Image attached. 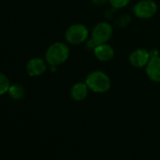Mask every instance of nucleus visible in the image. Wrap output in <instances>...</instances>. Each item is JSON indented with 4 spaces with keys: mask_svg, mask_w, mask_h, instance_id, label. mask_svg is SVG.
Here are the masks:
<instances>
[{
    "mask_svg": "<svg viewBox=\"0 0 160 160\" xmlns=\"http://www.w3.org/2000/svg\"><path fill=\"white\" fill-rule=\"evenodd\" d=\"M69 52V48L66 43L54 42L48 47L45 52V60L51 67H57L68 60Z\"/></svg>",
    "mask_w": 160,
    "mask_h": 160,
    "instance_id": "nucleus-2",
    "label": "nucleus"
},
{
    "mask_svg": "<svg viewBox=\"0 0 160 160\" xmlns=\"http://www.w3.org/2000/svg\"><path fill=\"white\" fill-rule=\"evenodd\" d=\"M47 62L46 60L39 58V57H34L30 59L26 64V72L31 77H38L41 76L45 73L47 69Z\"/></svg>",
    "mask_w": 160,
    "mask_h": 160,
    "instance_id": "nucleus-7",
    "label": "nucleus"
},
{
    "mask_svg": "<svg viewBox=\"0 0 160 160\" xmlns=\"http://www.w3.org/2000/svg\"><path fill=\"white\" fill-rule=\"evenodd\" d=\"M92 2H93L95 5L102 6V5H104V4H106L107 2H109V0H92Z\"/></svg>",
    "mask_w": 160,
    "mask_h": 160,
    "instance_id": "nucleus-14",
    "label": "nucleus"
},
{
    "mask_svg": "<svg viewBox=\"0 0 160 160\" xmlns=\"http://www.w3.org/2000/svg\"><path fill=\"white\" fill-rule=\"evenodd\" d=\"M158 8V4L154 0H141L134 6L133 12L137 18L146 20L154 17Z\"/></svg>",
    "mask_w": 160,
    "mask_h": 160,
    "instance_id": "nucleus-5",
    "label": "nucleus"
},
{
    "mask_svg": "<svg viewBox=\"0 0 160 160\" xmlns=\"http://www.w3.org/2000/svg\"><path fill=\"white\" fill-rule=\"evenodd\" d=\"M109 3L114 8H123L130 3V0H109Z\"/></svg>",
    "mask_w": 160,
    "mask_h": 160,
    "instance_id": "nucleus-13",
    "label": "nucleus"
},
{
    "mask_svg": "<svg viewBox=\"0 0 160 160\" xmlns=\"http://www.w3.org/2000/svg\"><path fill=\"white\" fill-rule=\"evenodd\" d=\"M8 94L13 100H21L25 96V89L20 83H12L8 91Z\"/></svg>",
    "mask_w": 160,
    "mask_h": 160,
    "instance_id": "nucleus-11",
    "label": "nucleus"
},
{
    "mask_svg": "<svg viewBox=\"0 0 160 160\" xmlns=\"http://www.w3.org/2000/svg\"><path fill=\"white\" fill-rule=\"evenodd\" d=\"M88 28L82 23L71 24L65 32V39L71 45H80L88 39Z\"/></svg>",
    "mask_w": 160,
    "mask_h": 160,
    "instance_id": "nucleus-3",
    "label": "nucleus"
},
{
    "mask_svg": "<svg viewBox=\"0 0 160 160\" xmlns=\"http://www.w3.org/2000/svg\"><path fill=\"white\" fill-rule=\"evenodd\" d=\"M147 77L154 82H160V56L153 55L145 67Z\"/></svg>",
    "mask_w": 160,
    "mask_h": 160,
    "instance_id": "nucleus-8",
    "label": "nucleus"
},
{
    "mask_svg": "<svg viewBox=\"0 0 160 160\" xmlns=\"http://www.w3.org/2000/svg\"><path fill=\"white\" fill-rule=\"evenodd\" d=\"M88 91L89 88L87 86V84L82 82H76L75 84H73V86L70 89V97L73 100L80 102L82 101L86 98L87 95H88Z\"/></svg>",
    "mask_w": 160,
    "mask_h": 160,
    "instance_id": "nucleus-10",
    "label": "nucleus"
},
{
    "mask_svg": "<svg viewBox=\"0 0 160 160\" xmlns=\"http://www.w3.org/2000/svg\"><path fill=\"white\" fill-rule=\"evenodd\" d=\"M10 85H11V83H10L8 76H6L4 73H1L0 74V94L5 95L6 93H8Z\"/></svg>",
    "mask_w": 160,
    "mask_h": 160,
    "instance_id": "nucleus-12",
    "label": "nucleus"
},
{
    "mask_svg": "<svg viewBox=\"0 0 160 160\" xmlns=\"http://www.w3.org/2000/svg\"><path fill=\"white\" fill-rule=\"evenodd\" d=\"M93 52H94V55L96 56V58L101 62L111 61L114 57V50L108 43L97 45V47L94 49Z\"/></svg>",
    "mask_w": 160,
    "mask_h": 160,
    "instance_id": "nucleus-9",
    "label": "nucleus"
},
{
    "mask_svg": "<svg viewBox=\"0 0 160 160\" xmlns=\"http://www.w3.org/2000/svg\"><path fill=\"white\" fill-rule=\"evenodd\" d=\"M112 26L107 22H100L97 23L92 32L91 38L98 45L103 43H108L111 38L112 37Z\"/></svg>",
    "mask_w": 160,
    "mask_h": 160,
    "instance_id": "nucleus-4",
    "label": "nucleus"
},
{
    "mask_svg": "<svg viewBox=\"0 0 160 160\" xmlns=\"http://www.w3.org/2000/svg\"><path fill=\"white\" fill-rule=\"evenodd\" d=\"M90 91L97 94H103L111 89L112 82L110 77L101 70H94L90 72L85 79Z\"/></svg>",
    "mask_w": 160,
    "mask_h": 160,
    "instance_id": "nucleus-1",
    "label": "nucleus"
},
{
    "mask_svg": "<svg viewBox=\"0 0 160 160\" xmlns=\"http://www.w3.org/2000/svg\"><path fill=\"white\" fill-rule=\"evenodd\" d=\"M151 52L145 49H137L133 51L129 55V63L132 67L142 68L146 67L151 59Z\"/></svg>",
    "mask_w": 160,
    "mask_h": 160,
    "instance_id": "nucleus-6",
    "label": "nucleus"
}]
</instances>
